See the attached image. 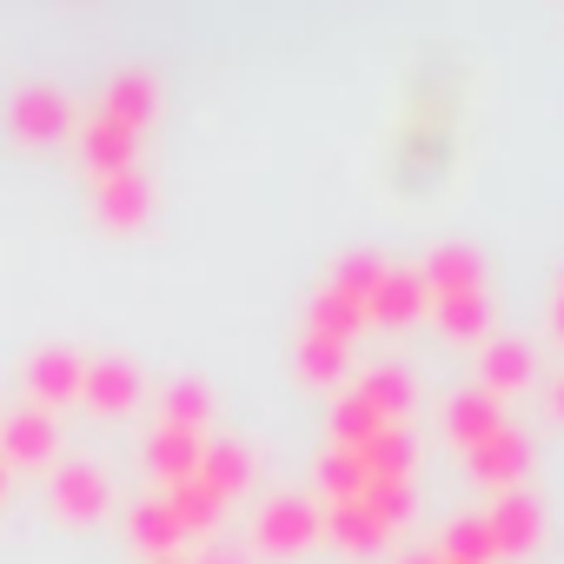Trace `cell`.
Segmentation results:
<instances>
[{"label": "cell", "instance_id": "1", "mask_svg": "<svg viewBox=\"0 0 564 564\" xmlns=\"http://www.w3.org/2000/svg\"><path fill=\"white\" fill-rule=\"evenodd\" d=\"M491 432H505V419H498V399H491V392H465V399H452V438H458L465 452H478Z\"/></svg>", "mask_w": 564, "mask_h": 564}, {"label": "cell", "instance_id": "2", "mask_svg": "<svg viewBox=\"0 0 564 564\" xmlns=\"http://www.w3.org/2000/svg\"><path fill=\"white\" fill-rule=\"evenodd\" d=\"M485 531H491L498 551H524L538 538V505L511 491V498H498V511H485Z\"/></svg>", "mask_w": 564, "mask_h": 564}, {"label": "cell", "instance_id": "3", "mask_svg": "<svg viewBox=\"0 0 564 564\" xmlns=\"http://www.w3.org/2000/svg\"><path fill=\"white\" fill-rule=\"evenodd\" d=\"M471 471H478L485 485H511V478L524 471V438H518V432H491V438L471 452Z\"/></svg>", "mask_w": 564, "mask_h": 564}, {"label": "cell", "instance_id": "4", "mask_svg": "<svg viewBox=\"0 0 564 564\" xmlns=\"http://www.w3.org/2000/svg\"><path fill=\"white\" fill-rule=\"evenodd\" d=\"M478 359H485V392H491V399H505V392H518V386L531 379V352H524V346H511V339L485 346Z\"/></svg>", "mask_w": 564, "mask_h": 564}, {"label": "cell", "instance_id": "5", "mask_svg": "<svg viewBox=\"0 0 564 564\" xmlns=\"http://www.w3.org/2000/svg\"><path fill=\"white\" fill-rule=\"evenodd\" d=\"M432 286H438V300H465V293H478V259H471L465 246H445V252L432 259Z\"/></svg>", "mask_w": 564, "mask_h": 564}, {"label": "cell", "instance_id": "6", "mask_svg": "<svg viewBox=\"0 0 564 564\" xmlns=\"http://www.w3.org/2000/svg\"><path fill=\"white\" fill-rule=\"evenodd\" d=\"M438 319H445L452 339H471V333L485 326V300H478V293H465V300H438Z\"/></svg>", "mask_w": 564, "mask_h": 564}, {"label": "cell", "instance_id": "7", "mask_svg": "<svg viewBox=\"0 0 564 564\" xmlns=\"http://www.w3.org/2000/svg\"><path fill=\"white\" fill-rule=\"evenodd\" d=\"M412 300H419V279H399V286L386 293V319H405V313H412Z\"/></svg>", "mask_w": 564, "mask_h": 564}, {"label": "cell", "instance_id": "8", "mask_svg": "<svg viewBox=\"0 0 564 564\" xmlns=\"http://www.w3.org/2000/svg\"><path fill=\"white\" fill-rule=\"evenodd\" d=\"M551 405H557V419H564V379H557V392H551Z\"/></svg>", "mask_w": 564, "mask_h": 564}, {"label": "cell", "instance_id": "9", "mask_svg": "<svg viewBox=\"0 0 564 564\" xmlns=\"http://www.w3.org/2000/svg\"><path fill=\"white\" fill-rule=\"evenodd\" d=\"M557 339H564V286H557Z\"/></svg>", "mask_w": 564, "mask_h": 564}]
</instances>
